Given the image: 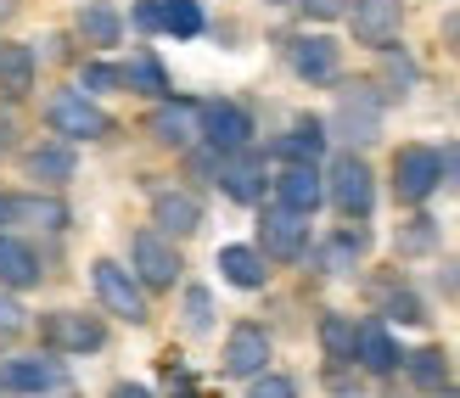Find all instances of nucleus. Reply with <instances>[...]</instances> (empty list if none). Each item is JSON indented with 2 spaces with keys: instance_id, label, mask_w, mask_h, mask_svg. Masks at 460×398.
Masks as SVG:
<instances>
[{
  "instance_id": "obj_1",
  "label": "nucleus",
  "mask_w": 460,
  "mask_h": 398,
  "mask_svg": "<svg viewBox=\"0 0 460 398\" xmlns=\"http://www.w3.org/2000/svg\"><path fill=\"white\" fill-rule=\"evenodd\" d=\"M326 197L337 202V214L365 219L376 208V174H371V163L354 157V152H337L332 157V174H326Z\"/></svg>"
},
{
  "instance_id": "obj_2",
  "label": "nucleus",
  "mask_w": 460,
  "mask_h": 398,
  "mask_svg": "<svg viewBox=\"0 0 460 398\" xmlns=\"http://www.w3.org/2000/svg\"><path fill=\"white\" fill-rule=\"evenodd\" d=\"M90 280H96V297H102V309L107 314H119L124 325H146V287L135 280V270L124 264H112V259H96L90 264Z\"/></svg>"
},
{
  "instance_id": "obj_3",
  "label": "nucleus",
  "mask_w": 460,
  "mask_h": 398,
  "mask_svg": "<svg viewBox=\"0 0 460 398\" xmlns=\"http://www.w3.org/2000/svg\"><path fill=\"white\" fill-rule=\"evenodd\" d=\"M45 124H51L62 140H107L112 135V112H102L84 90H62L45 107Z\"/></svg>"
},
{
  "instance_id": "obj_4",
  "label": "nucleus",
  "mask_w": 460,
  "mask_h": 398,
  "mask_svg": "<svg viewBox=\"0 0 460 398\" xmlns=\"http://www.w3.org/2000/svg\"><path fill=\"white\" fill-rule=\"evenodd\" d=\"M40 337L51 354H96L107 342V325L84 309H51V314H40Z\"/></svg>"
},
{
  "instance_id": "obj_5",
  "label": "nucleus",
  "mask_w": 460,
  "mask_h": 398,
  "mask_svg": "<svg viewBox=\"0 0 460 398\" xmlns=\"http://www.w3.org/2000/svg\"><path fill=\"white\" fill-rule=\"evenodd\" d=\"M129 259H135V280H141L146 292H169L180 280V247L174 236H164V230H141V236L129 242Z\"/></svg>"
},
{
  "instance_id": "obj_6",
  "label": "nucleus",
  "mask_w": 460,
  "mask_h": 398,
  "mask_svg": "<svg viewBox=\"0 0 460 398\" xmlns=\"http://www.w3.org/2000/svg\"><path fill=\"white\" fill-rule=\"evenodd\" d=\"M259 252L275 264H297L309 252V214L297 208H264L259 219Z\"/></svg>"
},
{
  "instance_id": "obj_7",
  "label": "nucleus",
  "mask_w": 460,
  "mask_h": 398,
  "mask_svg": "<svg viewBox=\"0 0 460 398\" xmlns=\"http://www.w3.org/2000/svg\"><path fill=\"white\" fill-rule=\"evenodd\" d=\"M444 185V169H438V152L432 146H399L394 152V197L399 202H427L432 191Z\"/></svg>"
},
{
  "instance_id": "obj_8",
  "label": "nucleus",
  "mask_w": 460,
  "mask_h": 398,
  "mask_svg": "<svg viewBox=\"0 0 460 398\" xmlns=\"http://www.w3.org/2000/svg\"><path fill=\"white\" fill-rule=\"evenodd\" d=\"M349 29H354L359 45H371V51H394L399 29H404V6H399V0H354V6H349Z\"/></svg>"
},
{
  "instance_id": "obj_9",
  "label": "nucleus",
  "mask_w": 460,
  "mask_h": 398,
  "mask_svg": "<svg viewBox=\"0 0 460 398\" xmlns=\"http://www.w3.org/2000/svg\"><path fill=\"white\" fill-rule=\"evenodd\" d=\"M146 129H152L157 146L186 152L191 140H202V107H197V102H180V96H157L152 119H146Z\"/></svg>"
},
{
  "instance_id": "obj_10",
  "label": "nucleus",
  "mask_w": 460,
  "mask_h": 398,
  "mask_svg": "<svg viewBox=\"0 0 460 398\" xmlns=\"http://www.w3.org/2000/svg\"><path fill=\"white\" fill-rule=\"evenodd\" d=\"M219 185H225V197L230 202H242V208H259L264 202V185H270V174H264V157L259 152H219Z\"/></svg>"
},
{
  "instance_id": "obj_11",
  "label": "nucleus",
  "mask_w": 460,
  "mask_h": 398,
  "mask_svg": "<svg viewBox=\"0 0 460 398\" xmlns=\"http://www.w3.org/2000/svg\"><path fill=\"white\" fill-rule=\"evenodd\" d=\"M225 376L230 382H252V376H259V370H270V332H264V325H236V332H230L225 337Z\"/></svg>"
},
{
  "instance_id": "obj_12",
  "label": "nucleus",
  "mask_w": 460,
  "mask_h": 398,
  "mask_svg": "<svg viewBox=\"0 0 460 398\" xmlns=\"http://www.w3.org/2000/svg\"><path fill=\"white\" fill-rule=\"evenodd\" d=\"M287 62H292V74L309 79V84H337V74H342V51L326 34H297L287 45Z\"/></svg>"
},
{
  "instance_id": "obj_13",
  "label": "nucleus",
  "mask_w": 460,
  "mask_h": 398,
  "mask_svg": "<svg viewBox=\"0 0 460 398\" xmlns=\"http://www.w3.org/2000/svg\"><path fill=\"white\" fill-rule=\"evenodd\" d=\"M337 135H349V140H376L382 135V96L371 84H349L337 96Z\"/></svg>"
},
{
  "instance_id": "obj_14",
  "label": "nucleus",
  "mask_w": 460,
  "mask_h": 398,
  "mask_svg": "<svg viewBox=\"0 0 460 398\" xmlns=\"http://www.w3.org/2000/svg\"><path fill=\"white\" fill-rule=\"evenodd\" d=\"M202 140L214 152H242L252 146V119L236 102H202Z\"/></svg>"
},
{
  "instance_id": "obj_15",
  "label": "nucleus",
  "mask_w": 460,
  "mask_h": 398,
  "mask_svg": "<svg viewBox=\"0 0 460 398\" xmlns=\"http://www.w3.org/2000/svg\"><path fill=\"white\" fill-rule=\"evenodd\" d=\"M135 22H141L146 34L191 40V34H202V6L197 0H141V6H135Z\"/></svg>"
},
{
  "instance_id": "obj_16",
  "label": "nucleus",
  "mask_w": 460,
  "mask_h": 398,
  "mask_svg": "<svg viewBox=\"0 0 460 398\" xmlns=\"http://www.w3.org/2000/svg\"><path fill=\"white\" fill-rule=\"evenodd\" d=\"M275 197H281V208L314 214V208L326 202V174H320L314 163H304V157H287V169L275 174Z\"/></svg>"
},
{
  "instance_id": "obj_17",
  "label": "nucleus",
  "mask_w": 460,
  "mask_h": 398,
  "mask_svg": "<svg viewBox=\"0 0 460 398\" xmlns=\"http://www.w3.org/2000/svg\"><path fill=\"white\" fill-rule=\"evenodd\" d=\"M354 365L371 370V376H394V370L404 365L399 342H394V332H387L382 320H365V325H359V337H354Z\"/></svg>"
},
{
  "instance_id": "obj_18",
  "label": "nucleus",
  "mask_w": 460,
  "mask_h": 398,
  "mask_svg": "<svg viewBox=\"0 0 460 398\" xmlns=\"http://www.w3.org/2000/svg\"><path fill=\"white\" fill-rule=\"evenodd\" d=\"M0 387H12V393H62V387H74V382H67V370L51 365V359H6Z\"/></svg>"
},
{
  "instance_id": "obj_19",
  "label": "nucleus",
  "mask_w": 460,
  "mask_h": 398,
  "mask_svg": "<svg viewBox=\"0 0 460 398\" xmlns=\"http://www.w3.org/2000/svg\"><path fill=\"white\" fill-rule=\"evenodd\" d=\"M152 225L164 230V236H191V230H202V202L191 191H157L152 197Z\"/></svg>"
},
{
  "instance_id": "obj_20",
  "label": "nucleus",
  "mask_w": 460,
  "mask_h": 398,
  "mask_svg": "<svg viewBox=\"0 0 460 398\" xmlns=\"http://www.w3.org/2000/svg\"><path fill=\"white\" fill-rule=\"evenodd\" d=\"M22 174L40 185H67L74 180V146L67 140H40V146L22 152Z\"/></svg>"
},
{
  "instance_id": "obj_21",
  "label": "nucleus",
  "mask_w": 460,
  "mask_h": 398,
  "mask_svg": "<svg viewBox=\"0 0 460 398\" xmlns=\"http://www.w3.org/2000/svg\"><path fill=\"white\" fill-rule=\"evenodd\" d=\"M6 225H29V230H67L74 214H67L62 197H6Z\"/></svg>"
},
{
  "instance_id": "obj_22",
  "label": "nucleus",
  "mask_w": 460,
  "mask_h": 398,
  "mask_svg": "<svg viewBox=\"0 0 460 398\" xmlns=\"http://www.w3.org/2000/svg\"><path fill=\"white\" fill-rule=\"evenodd\" d=\"M270 259L259 247H247V242H230V247H219V275L230 280V287H242V292H259L264 280H270V270H264Z\"/></svg>"
},
{
  "instance_id": "obj_23",
  "label": "nucleus",
  "mask_w": 460,
  "mask_h": 398,
  "mask_svg": "<svg viewBox=\"0 0 460 398\" xmlns=\"http://www.w3.org/2000/svg\"><path fill=\"white\" fill-rule=\"evenodd\" d=\"M0 287H40V252L22 236H0Z\"/></svg>"
},
{
  "instance_id": "obj_24",
  "label": "nucleus",
  "mask_w": 460,
  "mask_h": 398,
  "mask_svg": "<svg viewBox=\"0 0 460 398\" xmlns=\"http://www.w3.org/2000/svg\"><path fill=\"white\" fill-rule=\"evenodd\" d=\"M119 84L135 90V96H169V74H164V62H157L152 51L129 57V62L119 67Z\"/></svg>"
},
{
  "instance_id": "obj_25",
  "label": "nucleus",
  "mask_w": 460,
  "mask_h": 398,
  "mask_svg": "<svg viewBox=\"0 0 460 398\" xmlns=\"http://www.w3.org/2000/svg\"><path fill=\"white\" fill-rule=\"evenodd\" d=\"M371 247V236H365V230H337V236L320 247V275H349L354 264H359V252Z\"/></svg>"
},
{
  "instance_id": "obj_26",
  "label": "nucleus",
  "mask_w": 460,
  "mask_h": 398,
  "mask_svg": "<svg viewBox=\"0 0 460 398\" xmlns=\"http://www.w3.org/2000/svg\"><path fill=\"white\" fill-rule=\"evenodd\" d=\"M79 34L90 40V45H119V34H124V17L107 6V0H84L79 6Z\"/></svg>"
},
{
  "instance_id": "obj_27",
  "label": "nucleus",
  "mask_w": 460,
  "mask_h": 398,
  "mask_svg": "<svg viewBox=\"0 0 460 398\" xmlns=\"http://www.w3.org/2000/svg\"><path fill=\"white\" fill-rule=\"evenodd\" d=\"M354 337L359 325L349 314H320V348H326L332 365H354Z\"/></svg>"
},
{
  "instance_id": "obj_28",
  "label": "nucleus",
  "mask_w": 460,
  "mask_h": 398,
  "mask_svg": "<svg viewBox=\"0 0 460 398\" xmlns=\"http://www.w3.org/2000/svg\"><path fill=\"white\" fill-rule=\"evenodd\" d=\"M320 152H326V124L304 112V119H297V124L281 135V157H304V163H314Z\"/></svg>"
},
{
  "instance_id": "obj_29",
  "label": "nucleus",
  "mask_w": 460,
  "mask_h": 398,
  "mask_svg": "<svg viewBox=\"0 0 460 398\" xmlns=\"http://www.w3.org/2000/svg\"><path fill=\"white\" fill-rule=\"evenodd\" d=\"M29 84H34V51L29 45H0V90L22 96Z\"/></svg>"
},
{
  "instance_id": "obj_30",
  "label": "nucleus",
  "mask_w": 460,
  "mask_h": 398,
  "mask_svg": "<svg viewBox=\"0 0 460 398\" xmlns=\"http://www.w3.org/2000/svg\"><path fill=\"white\" fill-rule=\"evenodd\" d=\"M410 376H416V387H449V359L444 348H421V354H404Z\"/></svg>"
},
{
  "instance_id": "obj_31",
  "label": "nucleus",
  "mask_w": 460,
  "mask_h": 398,
  "mask_svg": "<svg viewBox=\"0 0 460 398\" xmlns=\"http://www.w3.org/2000/svg\"><path fill=\"white\" fill-rule=\"evenodd\" d=\"M382 314H387V320H399V325H421V320H427L421 297L410 292V287H394V292H382Z\"/></svg>"
},
{
  "instance_id": "obj_32",
  "label": "nucleus",
  "mask_w": 460,
  "mask_h": 398,
  "mask_svg": "<svg viewBox=\"0 0 460 398\" xmlns=\"http://www.w3.org/2000/svg\"><path fill=\"white\" fill-rule=\"evenodd\" d=\"M208 325H214V297H208V287H191L186 292V332H208Z\"/></svg>"
},
{
  "instance_id": "obj_33",
  "label": "nucleus",
  "mask_w": 460,
  "mask_h": 398,
  "mask_svg": "<svg viewBox=\"0 0 460 398\" xmlns=\"http://www.w3.org/2000/svg\"><path fill=\"white\" fill-rule=\"evenodd\" d=\"M432 242H438V230H432V219H410V225L399 230V247H404V252H427Z\"/></svg>"
},
{
  "instance_id": "obj_34",
  "label": "nucleus",
  "mask_w": 460,
  "mask_h": 398,
  "mask_svg": "<svg viewBox=\"0 0 460 398\" xmlns=\"http://www.w3.org/2000/svg\"><path fill=\"white\" fill-rule=\"evenodd\" d=\"M252 398H297V382H292V376H270V370H259V376H252Z\"/></svg>"
},
{
  "instance_id": "obj_35",
  "label": "nucleus",
  "mask_w": 460,
  "mask_h": 398,
  "mask_svg": "<svg viewBox=\"0 0 460 398\" xmlns=\"http://www.w3.org/2000/svg\"><path fill=\"white\" fill-rule=\"evenodd\" d=\"M84 90H124L119 84V67H112V62H90L84 67Z\"/></svg>"
},
{
  "instance_id": "obj_36",
  "label": "nucleus",
  "mask_w": 460,
  "mask_h": 398,
  "mask_svg": "<svg viewBox=\"0 0 460 398\" xmlns=\"http://www.w3.org/2000/svg\"><path fill=\"white\" fill-rule=\"evenodd\" d=\"M438 169H444V185H449V191H460V140H449V146L438 152Z\"/></svg>"
},
{
  "instance_id": "obj_37",
  "label": "nucleus",
  "mask_w": 460,
  "mask_h": 398,
  "mask_svg": "<svg viewBox=\"0 0 460 398\" xmlns=\"http://www.w3.org/2000/svg\"><path fill=\"white\" fill-rule=\"evenodd\" d=\"M297 6H304L314 22H332V17H342V12H349V0H297Z\"/></svg>"
},
{
  "instance_id": "obj_38",
  "label": "nucleus",
  "mask_w": 460,
  "mask_h": 398,
  "mask_svg": "<svg viewBox=\"0 0 460 398\" xmlns=\"http://www.w3.org/2000/svg\"><path fill=\"white\" fill-rule=\"evenodd\" d=\"M326 387H332V393H354V387H359V376H342V370H332Z\"/></svg>"
},
{
  "instance_id": "obj_39",
  "label": "nucleus",
  "mask_w": 460,
  "mask_h": 398,
  "mask_svg": "<svg viewBox=\"0 0 460 398\" xmlns=\"http://www.w3.org/2000/svg\"><path fill=\"white\" fill-rule=\"evenodd\" d=\"M6 152H12V119L0 112V157H6Z\"/></svg>"
},
{
  "instance_id": "obj_40",
  "label": "nucleus",
  "mask_w": 460,
  "mask_h": 398,
  "mask_svg": "<svg viewBox=\"0 0 460 398\" xmlns=\"http://www.w3.org/2000/svg\"><path fill=\"white\" fill-rule=\"evenodd\" d=\"M444 34H449V45H455V51H460V12H455V17L444 22Z\"/></svg>"
},
{
  "instance_id": "obj_41",
  "label": "nucleus",
  "mask_w": 460,
  "mask_h": 398,
  "mask_svg": "<svg viewBox=\"0 0 460 398\" xmlns=\"http://www.w3.org/2000/svg\"><path fill=\"white\" fill-rule=\"evenodd\" d=\"M12 342H17V332H12V325H0V354H6Z\"/></svg>"
},
{
  "instance_id": "obj_42",
  "label": "nucleus",
  "mask_w": 460,
  "mask_h": 398,
  "mask_svg": "<svg viewBox=\"0 0 460 398\" xmlns=\"http://www.w3.org/2000/svg\"><path fill=\"white\" fill-rule=\"evenodd\" d=\"M12 6H17V0H0V22H6V17H12Z\"/></svg>"
},
{
  "instance_id": "obj_43",
  "label": "nucleus",
  "mask_w": 460,
  "mask_h": 398,
  "mask_svg": "<svg viewBox=\"0 0 460 398\" xmlns=\"http://www.w3.org/2000/svg\"><path fill=\"white\" fill-rule=\"evenodd\" d=\"M0 225H6V197H0Z\"/></svg>"
}]
</instances>
